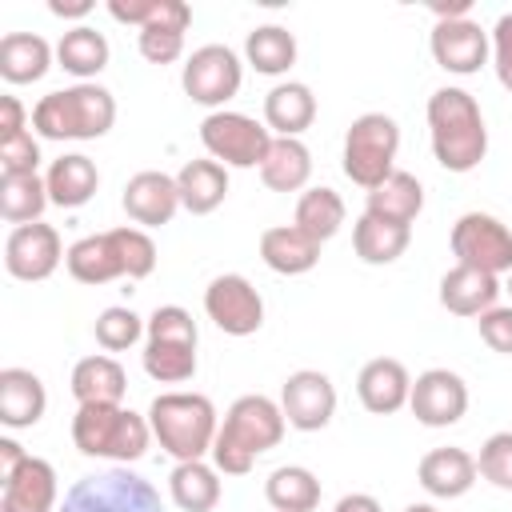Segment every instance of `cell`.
Returning <instances> with one entry per match:
<instances>
[{"instance_id": "obj_8", "label": "cell", "mask_w": 512, "mask_h": 512, "mask_svg": "<svg viewBox=\"0 0 512 512\" xmlns=\"http://www.w3.org/2000/svg\"><path fill=\"white\" fill-rule=\"evenodd\" d=\"M272 140L276 136L268 132V124H260L244 112H224L220 108V112H208L204 124H200V144L224 168H260Z\"/></svg>"}, {"instance_id": "obj_7", "label": "cell", "mask_w": 512, "mask_h": 512, "mask_svg": "<svg viewBox=\"0 0 512 512\" xmlns=\"http://www.w3.org/2000/svg\"><path fill=\"white\" fill-rule=\"evenodd\" d=\"M60 512H164V504L144 476L128 468H108L76 480L64 492Z\"/></svg>"}, {"instance_id": "obj_53", "label": "cell", "mask_w": 512, "mask_h": 512, "mask_svg": "<svg viewBox=\"0 0 512 512\" xmlns=\"http://www.w3.org/2000/svg\"><path fill=\"white\" fill-rule=\"evenodd\" d=\"M404 512H436V508H432V504H408Z\"/></svg>"}, {"instance_id": "obj_24", "label": "cell", "mask_w": 512, "mask_h": 512, "mask_svg": "<svg viewBox=\"0 0 512 512\" xmlns=\"http://www.w3.org/2000/svg\"><path fill=\"white\" fill-rule=\"evenodd\" d=\"M176 188H180V208H188L192 216H208L228 196V168L212 156L208 160H188L176 172Z\"/></svg>"}, {"instance_id": "obj_31", "label": "cell", "mask_w": 512, "mask_h": 512, "mask_svg": "<svg viewBox=\"0 0 512 512\" xmlns=\"http://www.w3.org/2000/svg\"><path fill=\"white\" fill-rule=\"evenodd\" d=\"M420 208H424V188H420V180H416L412 172H400V168H396L380 188L368 192V208H364V212L412 228V220L420 216Z\"/></svg>"}, {"instance_id": "obj_27", "label": "cell", "mask_w": 512, "mask_h": 512, "mask_svg": "<svg viewBox=\"0 0 512 512\" xmlns=\"http://www.w3.org/2000/svg\"><path fill=\"white\" fill-rule=\"evenodd\" d=\"M64 264H68L72 280H80V284H108V280L124 276V260H120L112 232H96V236L76 240L64 256Z\"/></svg>"}, {"instance_id": "obj_6", "label": "cell", "mask_w": 512, "mask_h": 512, "mask_svg": "<svg viewBox=\"0 0 512 512\" xmlns=\"http://www.w3.org/2000/svg\"><path fill=\"white\" fill-rule=\"evenodd\" d=\"M400 152V124L384 112H364L344 132V176L360 188H380L396 172Z\"/></svg>"}, {"instance_id": "obj_15", "label": "cell", "mask_w": 512, "mask_h": 512, "mask_svg": "<svg viewBox=\"0 0 512 512\" xmlns=\"http://www.w3.org/2000/svg\"><path fill=\"white\" fill-rule=\"evenodd\" d=\"M428 44H432V60L456 76H472L488 60V32L468 16L464 20H436Z\"/></svg>"}, {"instance_id": "obj_23", "label": "cell", "mask_w": 512, "mask_h": 512, "mask_svg": "<svg viewBox=\"0 0 512 512\" xmlns=\"http://www.w3.org/2000/svg\"><path fill=\"white\" fill-rule=\"evenodd\" d=\"M496 296H500V280L492 272L456 264L440 276V304L456 316H480V312L496 308Z\"/></svg>"}, {"instance_id": "obj_13", "label": "cell", "mask_w": 512, "mask_h": 512, "mask_svg": "<svg viewBox=\"0 0 512 512\" xmlns=\"http://www.w3.org/2000/svg\"><path fill=\"white\" fill-rule=\"evenodd\" d=\"M280 408H284V420L296 432H320L336 412V388H332V380L324 372L300 368V372H292L284 380Z\"/></svg>"}, {"instance_id": "obj_50", "label": "cell", "mask_w": 512, "mask_h": 512, "mask_svg": "<svg viewBox=\"0 0 512 512\" xmlns=\"http://www.w3.org/2000/svg\"><path fill=\"white\" fill-rule=\"evenodd\" d=\"M332 512H380V500L368 492H348V496H340V504Z\"/></svg>"}, {"instance_id": "obj_25", "label": "cell", "mask_w": 512, "mask_h": 512, "mask_svg": "<svg viewBox=\"0 0 512 512\" xmlns=\"http://www.w3.org/2000/svg\"><path fill=\"white\" fill-rule=\"evenodd\" d=\"M316 120V96L308 84L300 80H284L276 84L268 96H264V124L268 132H280V136H296Z\"/></svg>"}, {"instance_id": "obj_41", "label": "cell", "mask_w": 512, "mask_h": 512, "mask_svg": "<svg viewBox=\"0 0 512 512\" xmlns=\"http://www.w3.org/2000/svg\"><path fill=\"white\" fill-rule=\"evenodd\" d=\"M112 240L120 248V260H124V276L128 280H144L152 276L156 268V244L144 228H112Z\"/></svg>"}, {"instance_id": "obj_2", "label": "cell", "mask_w": 512, "mask_h": 512, "mask_svg": "<svg viewBox=\"0 0 512 512\" xmlns=\"http://www.w3.org/2000/svg\"><path fill=\"white\" fill-rule=\"evenodd\" d=\"M284 424H288V420H284V408H280L276 400H268V396H260V392L240 396V400L228 408V416H224V424H220V432H216V444H212V464H216V472H224V476H244V472L256 464L260 452H268V448L280 444Z\"/></svg>"}, {"instance_id": "obj_28", "label": "cell", "mask_w": 512, "mask_h": 512, "mask_svg": "<svg viewBox=\"0 0 512 512\" xmlns=\"http://www.w3.org/2000/svg\"><path fill=\"white\" fill-rule=\"evenodd\" d=\"M260 180L272 192H300L312 180V152L304 148V140L296 136H276L264 164H260Z\"/></svg>"}, {"instance_id": "obj_44", "label": "cell", "mask_w": 512, "mask_h": 512, "mask_svg": "<svg viewBox=\"0 0 512 512\" xmlns=\"http://www.w3.org/2000/svg\"><path fill=\"white\" fill-rule=\"evenodd\" d=\"M40 164V144L32 132H20L0 144V176H36Z\"/></svg>"}, {"instance_id": "obj_30", "label": "cell", "mask_w": 512, "mask_h": 512, "mask_svg": "<svg viewBox=\"0 0 512 512\" xmlns=\"http://www.w3.org/2000/svg\"><path fill=\"white\" fill-rule=\"evenodd\" d=\"M52 68V48L36 32H8L0 40V76L8 84H32Z\"/></svg>"}, {"instance_id": "obj_4", "label": "cell", "mask_w": 512, "mask_h": 512, "mask_svg": "<svg viewBox=\"0 0 512 512\" xmlns=\"http://www.w3.org/2000/svg\"><path fill=\"white\" fill-rule=\"evenodd\" d=\"M148 424L160 448L176 456V464L204 460V452H212L216 432H220L216 408L200 392H160L148 408Z\"/></svg>"}, {"instance_id": "obj_39", "label": "cell", "mask_w": 512, "mask_h": 512, "mask_svg": "<svg viewBox=\"0 0 512 512\" xmlns=\"http://www.w3.org/2000/svg\"><path fill=\"white\" fill-rule=\"evenodd\" d=\"M144 372L160 384H184L196 376V344L144 340Z\"/></svg>"}, {"instance_id": "obj_5", "label": "cell", "mask_w": 512, "mask_h": 512, "mask_svg": "<svg viewBox=\"0 0 512 512\" xmlns=\"http://www.w3.org/2000/svg\"><path fill=\"white\" fill-rule=\"evenodd\" d=\"M148 440H152L148 416H140L124 404H80L72 416V444L84 456L132 464L148 452Z\"/></svg>"}, {"instance_id": "obj_49", "label": "cell", "mask_w": 512, "mask_h": 512, "mask_svg": "<svg viewBox=\"0 0 512 512\" xmlns=\"http://www.w3.org/2000/svg\"><path fill=\"white\" fill-rule=\"evenodd\" d=\"M24 460H28V452H24L12 436H0V484H4V480H8Z\"/></svg>"}, {"instance_id": "obj_19", "label": "cell", "mask_w": 512, "mask_h": 512, "mask_svg": "<svg viewBox=\"0 0 512 512\" xmlns=\"http://www.w3.org/2000/svg\"><path fill=\"white\" fill-rule=\"evenodd\" d=\"M416 476H420V488H424L428 496L456 500V496H464V492L476 484L480 468H476V456L464 452V448H432V452L420 460Z\"/></svg>"}, {"instance_id": "obj_20", "label": "cell", "mask_w": 512, "mask_h": 512, "mask_svg": "<svg viewBox=\"0 0 512 512\" xmlns=\"http://www.w3.org/2000/svg\"><path fill=\"white\" fill-rule=\"evenodd\" d=\"M188 20H192V8L184 0H160V12L152 16V24H144L140 36H136L140 56L148 64H172V60H180Z\"/></svg>"}, {"instance_id": "obj_3", "label": "cell", "mask_w": 512, "mask_h": 512, "mask_svg": "<svg viewBox=\"0 0 512 512\" xmlns=\"http://www.w3.org/2000/svg\"><path fill=\"white\" fill-rule=\"evenodd\" d=\"M116 124V100L100 84H72L48 92L32 108V128L44 140H96Z\"/></svg>"}, {"instance_id": "obj_22", "label": "cell", "mask_w": 512, "mask_h": 512, "mask_svg": "<svg viewBox=\"0 0 512 512\" xmlns=\"http://www.w3.org/2000/svg\"><path fill=\"white\" fill-rule=\"evenodd\" d=\"M260 260L280 276H300V272L316 268L320 244L308 232H300L296 224H276V228L260 232Z\"/></svg>"}, {"instance_id": "obj_11", "label": "cell", "mask_w": 512, "mask_h": 512, "mask_svg": "<svg viewBox=\"0 0 512 512\" xmlns=\"http://www.w3.org/2000/svg\"><path fill=\"white\" fill-rule=\"evenodd\" d=\"M204 312L228 336H252L264 324V300L240 272H224L204 288Z\"/></svg>"}, {"instance_id": "obj_47", "label": "cell", "mask_w": 512, "mask_h": 512, "mask_svg": "<svg viewBox=\"0 0 512 512\" xmlns=\"http://www.w3.org/2000/svg\"><path fill=\"white\" fill-rule=\"evenodd\" d=\"M108 12H112V20H120V24L144 28V24H152V16L160 12V0H108Z\"/></svg>"}, {"instance_id": "obj_29", "label": "cell", "mask_w": 512, "mask_h": 512, "mask_svg": "<svg viewBox=\"0 0 512 512\" xmlns=\"http://www.w3.org/2000/svg\"><path fill=\"white\" fill-rule=\"evenodd\" d=\"M128 392V376L112 356H84L72 368L76 404H120Z\"/></svg>"}, {"instance_id": "obj_42", "label": "cell", "mask_w": 512, "mask_h": 512, "mask_svg": "<svg viewBox=\"0 0 512 512\" xmlns=\"http://www.w3.org/2000/svg\"><path fill=\"white\" fill-rule=\"evenodd\" d=\"M144 336L148 340H176V344H196V320L188 308L180 304H160L148 320H144Z\"/></svg>"}, {"instance_id": "obj_48", "label": "cell", "mask_w": 512, "mask_h": 512, "mask_svg": "<svg viewBox=\"0 0 512 512\" xmlns=\"http://www.w3.org/2000/svg\"><path fill=\"white\" fill-rule=\"evenodd\" d=\"M20 132H28L24 128V104L16 96H0V144L20 136Z\"/></svg>"}, {"instance_id": "obj_1", "label": "cell", "mask_w": 512, "mask_h": 512, "mask_svg": "<svg viewBox=\"0 0 512 512\" xmlns=\"http://www.w3.org/2000/svg\"><path fill=\"white\" fill-rule=\"evenodd\" d=\"M428 136L440 168L472 172L488 152V128L476 96L464 88H436L428 96Z\"/></svg>"}, {"instance_id": "obj_40", "label": "cell", "mask_w": 512, "mask_h": 512, "mask_svg": "<svg viewBox=\"0 0 512 512\" xmlns=\"http://www.w3.org/2000/svg\"><path fill=\"white\" fill-rule=\"evenodd\" d=\"M144 336V320L132 308H104L96 316V344L108 352H124Z\"/></svg>"}, {"instance_id": "obj_35", "label": "cell", "mask_w": 512, "mask_h": 512, "mask_svg": "<svg viewBox=\"0 0 512 512\" xmlns=\"http://www.w3.org/2000/svg\"><path fill=\"white\" fill-rule=\"evenodd\" d=\"M292 224H296L300 232H308L316 244L332 240V236L340 232V224H344V200H340V192H336V188H324V184L300 192V200H296V220H292Z\"/></svg>"}, {"instance_id": "obj_14", "label": "cell", "mask_w": 512, "mask_h": 512, "mask_svg": "<svg viewBox=\"0 0 512 512\" xmlns=\"http://www.w3.org/2000/svg\"><path fill=\"white\" fill-rule=\"evenodd\" d=\"M408 408L428 428H448L468 412V384L448 368H428L412 380Z\"/></svg>"}, {"instance_id": "obj_16", "label": "cell", "mask_w": 512, "mask_h": 512, "mask_svg": "<svg viewBox=\"0 0 512 512\" xmlns=\"http://www.w3.org/2000/svg\"><path fill=\"white\" fill-rule=\"evenodd\" d=\"M176 208H180V188H176V176H168V172L148 168L124 184V212L132 224L160 228L176 216Z\"/></svg>"}, {"instance_id": "obj_18", "label": "cell", "mask_w": 512, "mask_h": 512, "mask_svg": "<svg viewBox=\"0 0 512 512\" xmlns=\"http://www.w3.org/2000/svg\"><path fill=\"white\" fill-rule=\"evenodd\" d=\"M56 508V468L40 456H28L0 484V512H52Z\"/></svg>"}, {"instance_id": "obj_46", "label": "cell", "mask_w": 512, "mask_h": 512, "mask_svg": "<svg viewBox=\"0 0 512 512\" xmlns=\"http://www.w3.org/2000/svg\"><path fill=\"white\" fill-rule=\"evenodd\" d=\"M492 64H496V80L512 92V12H504L492 28Z\"/></svg>"}, {"instance_id": "obj_26", "label": "cell", "mask_w": 512, "mask_h": 512, "mask_svg": "<svg viewBox=\"0 0 512 512\" xmlns=\"http://www.w3.org/2000/svg\"><path fill=\"white\" fill-rule=\"evenodd\" d=\"M44 184H48V200H52L56 208H80V204H88V200L96 196L100 172H96V164H92L88 156L68 152V156H60V160H52Z\"/></svg>"}, {"instance_id": "obj_36", "label": "cell", "mask_w": 512, "mask_h": 512, "mask_svg": "<svg viewBox=\"0 0 512 512\" xmlns=\"http://www.w3.org/2000/svg\"><path fill=\"white\" fill-rule=\"evenodd\" d=\"M244 56L260 76H280L296 64V36L280 24H260L244 40Z\"/></svg>"}, {"instance_id": "obj_52", "label": "cell", "mask_w": 512, "mask_h": 512, "mask_svg": "<svg viewBox=\"0 0 512 512\" xmlns=\"http://www.w3.org/2000/svg\"><path fill=\"white\" fill-rule=\"evenodd\" d=\"M468 0H452V4H432V16L436 20H464L468 16Z\"/></svg>"}, {"instance_id": "obj_12", "label": "cell", "mask_w": 512, "mask_h": 512, "mask_svg": "<svg viewBox=\"0 0 512 512\" xmlns=\"http://www.w3.org/2000/svg\"><path fill=\"white\" fill-rule=\"evenodd\" d=\"M64 256L68 252L60 244V232L52 224H40V220L12 228L4 240V268L16 280H48Z\"/></svg>"}, {"instance_id": "obj_9", "label": "cell", "mask_w": 512, "mask_h": 512, "mask_svg": "<svg viewBox=\"0 0 512 512\" xmlns=\"http://www.w3.org/2000/svg\"><path fill=\"white\" fill-rule=\"evenodd\" d=\"M452 256L464 268L480 272H512V232L488 212H464L452 224Z\"/></svg>"}, {"instance_id": "obj_43", "label": "cell", "mask_w": 512, "mask_h": 512, "mask_svg": "<svg viewBox=\"0 0 512 512\" xmlns=\"http://www.w3.org/2000/svg\"><path fill=\"white\" fill-rule=\"evenodd\" d=\"M476 468L488 484L512 492V432H496L484 440L480 456H476Z\"/></svg>"}, {"instance_id": "obj_10", "label": "cell", "mask_w": 512, "mask_h": 512, "mask_svg": "<svg viewBox=\"0 0 512 512\" xmlns=\"http://www.w3.org/2000/svg\"><path fill=\"white\" fill-rule=\"evenodd\" d=\"M240 80H244V72H240V60H236V52L228 44H204V48H196L188 56L184 72H180L184 92L196 104L216 108V112H220L224 100H232L240 92Z\"/></svg>"}, {"instance_id": "obj_51", "label": "cell", "mask_w": 512, "mask_h": 512, "mask_svg": "<svg viewBox=\"0 0 512 512\" xmlns=\"http://www.w3.org/2000/svg\"><path fill=\"white\" fill-rule=\"evenodd\" d=\"M48 8H52V16H64V20H80V16H88V12H92V0H68V4H64V0H52Z\"/></svg>"}, {"instance_id": "obj_33", "label": "cell", "mask_w": 512, "mask_h": 512, "mask_svg": "<svg viewBox=\"0 0 512 512\" xmlns=\"http://www.w3.org/2000/svg\"><path fill=\"white\" fill-rule=\"evenodd\" d=\"M168 492H172V504H176L180 512H212V508L220 504L216 468L204 464V460H184V464L172 468Z\"/></svg>"}, {"instance_id": "obj_45", "label": "cell", "mask_w": 512, "mask_h": 512, "mask_svg": "<svg viewBox=\"0 0 512 512\" xmlns=\"http://www.w3.org/2000/svg\"><path fill=\"white\" fill-rule=\"evenodd\" d=\"M476 328H480V340H484L492 352L512 356V308H500V304H496V308L480 312Z\"/></svg>"}, {"instance_id": "obj_34", "label": "cell", "mask_w": 512, "mask_h": 512, "mask_svg": "<svg viewBox=\"0 0 512 512\" xmlns=\"http://www.w3.org/2000/svg\"><path fill=\"white\" fill-rule=\"evenodd\" d=\"M56 60L64 72H72L80 84H88V76H96L108 64V40H104V32H96L88 24H76L60 36Z\"/></svg>"}, {"instance_id": "obj_21", "label": "cell", "mask_w": 512, "mask_h": 512, "mask_svg": "<svg viewBox=\"0 0 512 512\" xmlns=\"http://www.w3.org/2000/svg\"><path fill=\"white\" fill-rule=\"evenodd\" d=\"M48 408V392L36 372L4 368L0 372V424L4 428H32Z\"/></svg>"}, {"instance_id": "obj_37", "label": "cell", "mask_w": 512, "mask_h": 512, "mask_svg": "<svg viewBox=\"0 0 512 512\" xmlns=\"http://www.w3.org/2000/svg\"><path fill=\"white\" fill-rule=\"evenodd\" d=\"M264 496L276 512H312L320 504V480L300 464H284L264 480Z\"/></svg>"}, {"instance_id": "obj_38", "label": "cell", "mask_w": 512, "mask_h": 512, "mask_svg": "<svg viewBox=\"0 0 512 512\" xmlns=\"http://www.w3.org/2000/svg\"><path fill=\"white\" fill-rule=\"evenodd\" d=\"M48 204V184L40 176H0V216L8 224H36Z\"/></svg>"}, {"instance_id": "obj_32", "label": "cell", "mask_w": 512, "mask_h": 512, "mask_svg": "<svg viewBox=\"0 0 512 512\" xmlns=\"http://www.w3.org/2000/svg\"><path fill=\"white\" fill-rule=\"evenodd\" d=\"M412 240V228L408 224H392V220H380V216H360L356 228H352V248L364 264H392L404 256Z\"/></svg>"}, {"instance_id": "obj_17", "label": "cell", "mask_w": 512, "mask_h": 512, "mask_svg": "<svg viewBox=\"0 0 512 512\" xmlns=\"http://www.w3.org/2000/svg\"><path fill=\"white\" fill-rule=\"evenodd\" d=\"M356 396H360V404H364L372 416H392V412H400V408L408 404V396H412V376H408V368H404L400 360L376 356V360H368V364L360 368V376H356Z\"/></svg>"}, {"instance_id": "obj_54", "label": "cell", "mask_w": 512, "mask_h": 512, "mask_svg": "<svg viewBox=\"0 0 512 512\" xmlns=\"http://www.w3.org/2000/svg\"><path fill=\"white\" fill-rule=\"evenodd\" d=\"M504 292H508V296H512V272H508V284H504Z\"/></svg>"}]
</instances>
